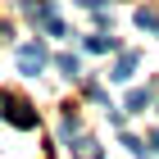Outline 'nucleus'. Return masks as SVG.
Listing matches in <instances>:
<instances>
[{
    "label": "nucleus",
    "instance_id": "nucleus-1",
    "mask_svg": "<svg viewBox=\"0 0 159 159\" xmlns=\"http://www.w3.org/2000/svg\"><path fill=\"white\" fill-rule=\"evenodd\" d=\"M23 9H27V18H32V23L46 27L50 37H64V23H59V14L50 9V0H23Z\"/></svg>",
    "mask_w": 159,
    "mask_h": 159
},
{
    "label": "nucleus",
    "instance_id": "nucleus-2",
    "mask_svg": "<svg viewBox=\"0 0 159 159\" xmlns=\"http://www.w3.org/2000/svg\"><path fill=\"white\" fill-rule=\"evenodd\" d=\"M46 46L41 41H27V46H18V73H27V77H37L41 68H46Z\"/></svg>",
    "mask_w": 159,
    "mask_h": 159
},
{
    "label": "nucleus",
    "instance_id": "nucleus-3",
    "mask_svg": "<svg viewBox=\"0 0 159 159\" xmlns=\"http://www.w3.org/2000/svg\"><path fill=\"white\" fill-rule=\"evenodd\" d=\"M136 64H141V55H136V50H123V55H118V64H114V82H127V77H132L136 73Z\"/></svg>",
    "mask_w": 159,
    "mask_h": 159
},
{
    "label": "nucleus",
    "instance_id": "nucleus-4",
    "mask_svg": "<svg viewBox=\"0 0 159 159\" xmlns=\"http://www.w3.org/2000/svg\"><path fill=\"white\" fill-rule=\"evenodd\" d=\"M150 100H155V91H150V86H136L132 96H127V109L141 114V109H150Z\"/></svg>",
    "mask_w": 159,
    "mask_h": 159
},
{
    "label": "nucleus",
    "instance_id": "nucleus-5",
    "mask_svg": "<svg viewBox=\"0 0 159 159\" xmlns=\"http://www.w3.org/2000/svg\"><path fill=\"white\" fill-rule=\"evenodd\" d=\"M136 27H141V32H155V27H159V14L155 9H136Z\"/></svg>",
    "mask_w": 159,
    "mask_h": 159
},
{
    "label": "nucleus",
    "instance_id": "nucleus-6",
    "mask_svg": "<svg viewBox=\"0 0 159 159\" xmlns=\"http://www.w3.org/2000/svg\"><path fill=\"white\" fill-rule=\"evenodd\" d=\"M55 64H59V73H68V77H77V73H82V59H77V55H59Z\"/></svg>",
    "mask_w": 159,
    "mask_h": 159
},
{
    "label": "nucleus",
    "instance_id": "nucleus-7",
    "mask_svg": "<svg viewBox=\"0 0 159 159\" xmlns=\"http://www.w3.org/2000/svg\"><path fill=\"white\" fill-rule=\"evenodd\" d=\"M77 159H100V146L91 141V136H82V141H77Z\"/></svg>",
    "mask_w": 159,
    "mask_h": 159
},
{
    "label": "nucleus",
    "instance_id": "nucleus-8",
    "mask_svg": "<svg viewBox=\"0 0 159 159\" xmlns=\"http://www.w3.org/2000/svg\"><path fill=\"white\" fill-rule=\"evenodd\" d=\"M86 50H96V55H105V50H114V37H86Z\"/></svg>",
    "mask_w": 159,
    "mask_h": 159
},
{
    "label": "nucleus",
    "instance_id": "nucleus-9",
    "mask_svg": "<svg viewBox=\"0 0 159 159\" xmlns=\"http://www.w3.org/2000/svg\"><path fill=\"white\" fill-rule=\"evenodd\" d=\"M77 5H86V9H100V5H105V0H77Z\"/></svg>",
    "mask_w": 159,
    "mask_h": 159
},
{
    "label": "nucleus",
    "instance_id": "nucleus-10",
    "mask_svg": "<svg viewBox=\"0 0 159 159\" xmlns=\"http://www.w3.org/2000/svg\"><path fill=\"white\" fill-rule=\"evenodd\" d=\"M150 141H155V150H159V132H155V136H150Z\"/></svg>",
    "mask_w": 159,
    "mask_h": 159
}]
</instances>
